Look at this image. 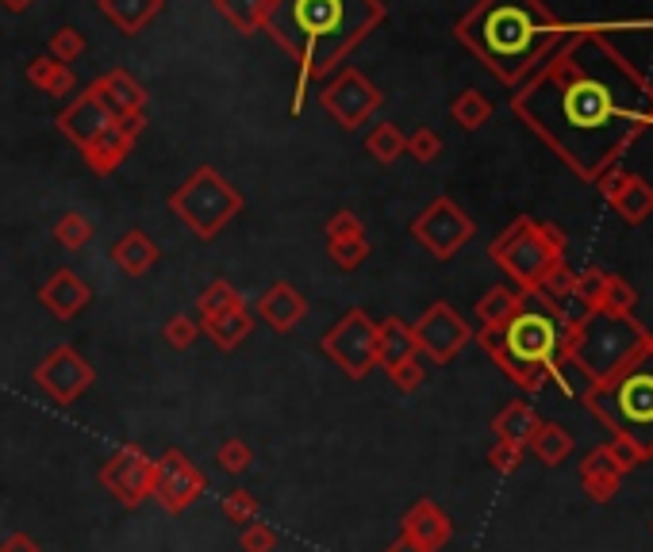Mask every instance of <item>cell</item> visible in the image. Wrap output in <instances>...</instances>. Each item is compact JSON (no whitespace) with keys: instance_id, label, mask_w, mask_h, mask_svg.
<instances>
[{"instance_id":"6da1fadb","label":"cell","mask_w":653,"mask_h":552,"mask_svg":"<svg viewBox=\"0 0 653 552\" xmlns=\"http://www.w3.org/2000/svg\"><path fill=\"white\" fill-rule=\"evenodd\" d=\"M619 27L634 24H584L512 93L515 116L588 185L653 131V81L607 39Z\"/></svg>"},{"instance_id":"7a4b0ae2","label":"cell","mask_w":653,"mask_h":552,"mask_svg":"<svg viewBox=\"0 0 653 552\" xmlns=\"http://www.w3.org/2000/svg\"><path fill=\"white\" fill-rule=\"evenodd\" d=\"M388 16L385 0H269L261 32L296 62V104L304 108L307 81L331 78L347 55Z\"/></svg>"},{"instance_id":"3957f363","label":"cell","mask_w":653,"mask_h":552,"mask_svg":"<svg viewBox=\"0 0 653 552\" xmlns=\"http://www.w3.org/2000/svg\"><path fill=\"white\" fill-rule=\"evenodd\" d=\"M584 24H569L543 0H477L454 27V39L500 85L520 89L553 50Z\"/></svg>"},{"instance_id":"277c9868","label":"cell","mask_w":653,"mask_h":552,"mask_svg":"<svg viewBox=\"0 0 653 552\" xmlns=\"http://www.w3.org/2000/svg\"><path fill=\"white\" fill-rule=\"evenodd\" d=\"M477 342L523 391H543L553 380V368L573 353L576 327L550 296L520 292L512 319L497 330H480Z\"/></svg>"},{"instance_id":"5b68a950","label":"cell","mask_w":653,"mask_h":552,"mask_svg":"<svg viewBox=\"0 0 653 552\" xmlns=\"http://www.w3.org/2000/svg\"><path fill=\"white\" fill-rule=\"evenodd\" d=\"M584 403L615 430V434L630 437L645 457H653V345L622 368L615 380L599 384Z\"/></svg>"},{"instance_id":"8992f818","label":"cell","mask_w":653,"mask_h":552,"mask_svg":"<svg viewBox=\"0 0 653 552\" xmlns=\"http://www.w3.org/2000/svg\"><path fill=\"white\" fill-rule=\"evenodd\" d=\"M653 345V334L634 319V315H588L576 327V342L569 357L592 376V384H607L630 368Z\"/></svg>"},{"instance_id":"52a82bcc","label":"cell","mask_w":653,"mask_h":552,"mask_svg":"<svg viewBox=\"0 0 653 552\" xmlns=\"http://www.w3.org/2000/svg\"><path fill=\"white\" fill-rule=\"evenodd\" d=\"M488 257L512 277L520 292H538L546 272L565 261V234L553 223H538L530 215H520L488 246Z\"/></svg>"},{"instance_id":"ba28073f","label":"cell","mask_w":653,"mask_h":552,"mask_svg":"<svg viewBox=\"0 0 653 552\" xmlns=\"http://www.w3.org/2000/svg\"><path fill=\"white\" fill-rule=\"evenodd\" d=\"M170 211L189 226L197 238H215L231 219L243 211V192L212 165H200L185 185L170 192Z\"/></svg>"},{"instance_id":"9c48e42d","label":"cell","mask_w":653,"mask_h":552,"mask_svg":"<svg viewBox=\"0 0 653 552\" xmlns=\"http://www.w3.org/2000/svg\"><path fill=\"white\" fill-rule=\"evenodd\" d=\"M319 345L350 380H365L377 365V322L362 307H354L323 334Z\"/></svg>"},{"instance_id":"30bf717a","label":"cell","mask_w":653,"mask_h":552,"mask_svg":"<svg viewBox=\"0 0 653 552\" xmlns=\"http://www.w3.org/2000/svg\"><path fill=\"white\" fill-rule=\"evenodd\" d=\"M319 104H323V111L342 127V131H358V127H362L365 119L385 104V93H381V89L373 85L362 70L347 66V70H342L339 78L319 93Z\"/></svg>"},{"instance_id":"8fae6325","label":"cell","mask_w":653,"mask_h":552,"mask_svg":"<svg viewBox=\"0 0 653 552\" xmlns=\"http://www.w3.org/2000/svg\"><path fill=\"white\" fill-rule=\"evenodd\" d=\"M473 219L465 215L462 208H457L450 196H439V200H431L423 208V215L411 223V234H416V242L427 249V254H434L439 261H450V257L457 254V249L465 246V242L473 238Z\"/></svg>"},{"instance_id":"7c38bea8","label":"cell","mask_w":653,"mask_h":552,"mask_svg":"<svg viewBox=\"0 0 653 552\" xmlns=\"http://www.w3.org/2000/svg\"><path fill=\"white\" fill-rule=\"evenodd\" d=\"M411 338H416V350L423 357H431L434 365H446V361H454L473 342V330L454 307L439 300V304H431L411 322Z\"/></svg>"},{"instance_id":"4fadbf2b","label":"cell","mask_w":653,"mask_h":552,"mask_svg":"<svg viewBox=\"0 0 653 552\" xmlns=\"http://www.w3.org/2000/svg\"><path fill=\"white\" fill-rule=\"evenodd\" d=\"M208 491V480L182 449H166L162 457H154V488L150 498H158V506L166 514H182L197 503Z\"/></svg>"},{"instance_id":"5bb4252c","label":"cell","mask_w":653,"mask_h":552,"mask_svg":"<svg viewBox=\"0 0 653 552\" xmlns=\"http://www.w3.org/2000/svg\"><path fill=\"white\" fill-rule=\"evenodd\" d=\"M101 483L104 491H112L119 506L135 510L150 498L154 488V457H150L142 445H124V449L112 453V460L101 468Z\"/></svg>"},{"instance_id":"9a60e30c","label":"cell","mask_w":653,"mask_h":552,"mask_svg":"<svg viewBox=\"0 0 653 552\" xmlns=\"http://www.w3.org/2000/svg\"><path fill=\"white\" fill-rule=\"evenodd\" d=\"M93 380H96V368L89 365L73 345L50 350L47 357L39 361V368H35V384L62 407H70L78 396H85V391L93 388Z\"/></svg>"},{"instance_id":"2e32d148","label":"cell","mask_w":653,"mask_h":552,"mask_svg":"<svg viewBox=\"0 0 653 552\" xmlns=\"http://www.w3.org/2000/svg\"><path fill=\"white\" fill-rule=\"evenodd\" d=\"M112 124H116V119H112V111H108V104H104V96L96 93V85H89L85 93L73 96V101L66 104L62 116L55 119V127L78 150H85L89 142H93L96 134H101L104 127H112Z\"/></svg>"},{"instance_id":"e0dca14e","label":"cell","mask_w":653,"mask_h":552,"mask_svg":"<svg viewBox=\"0 0 653 552\" xmlns=\"http://www.w3.org/2000/svg\"><path fill=\"white\" fill-rule=\"evenodd\" d=\"M89 300H93V289H89V284L81 281L73 269L50 272V281L39 289V304L47 307V312L55 315L58 322L78 319V315L89 307Z\"/></svg>"},{"instance_id":"ac0fdd59","label":"cell","mask_w":653,"mask_h":552,"mask_svg":"<svg viewBox=\"0 0 653 552\" xmlns=\"http://www.w3.org/2000/svg\"><path fill=\"white\" fill-rule=\"evenodd\" d=\"M450 533H454V526H450L446 510L434 506L431 498H419V503L400 518V537H408L411 544H419V549H427V552H439L442 544L450 541Z\"/></svg>"},{"instance_id":"d6986e66","label":"cell","mask_w":653,"mask_h":552,"mask_svg":"<svg viewBox=\"0 0 653 552\" xmlns=\"http://www.w3.org/2000/svg\"><path fill=\"white\" fill-rule=\"evenodd\" d=\"M254 307H258V319L269 322L277 334H289V330H296L300 322H304V315H307V300L300 296V292L292 289L289 281L269 284V289L261 292V300Z\"/></svg>"},{"instance_id":"ffe728a7","label":"cell","mask_w":653,"mask_h":552,"mask_svg":"<svg viewBox=\"0 0 653 552\" xmlns=\"http://www.w3.org/2000/svg\"><path fill=\"white\" fill-rule=\"evenodd\" d=\"M131 150H135V139L112 124V127H104V131L96 134V139L89 142L81 154H85V165L96 173V177H108V173H116L119 165L127 162V154H131Z\"/></svg>"},{"instance_id":"44dd1931","label":"cell","mask_w":653,"mask_h":552,"mask_svg":"<svg viewBox=\"0 0 653 552\" xmlns=\"http://www.w3.org/2000/svg\"><path fill=\"white\" fill-rule=\"evenodd\" d=\"M158 261H162V249L142 231L119 234L116 246H112V265H116L119 272H127V277H147Z\"/></svg>"},{"instance_id":"7402d4cb","label":"cell","mask_w":653,"mask_h":552,"mask_svg":"<svg viewBox=\"0 0 653 552\" xmlns=\"http://www.w3.org/2000/svg\"><path fill=\"white\" fill-rule=\"evenodd\" d=\"M93 85H96V93L104 96V104H108L112 119L147 108V89H142L127 70H108L101 81H93Z\"/></svg>"},{"instance_id":"603a6c76","label":"cell","mask_w":653,"mask_h":552,"mask_svg":"<svg viewBox=\"0 0 653 552\" xmlns=\"http://www.w3.org/2000/svg\"><path fill=\"white\" fill-rule=\"evenodd\" d=\"M411 357H419L416 338H411V322L396 319V315L381 319L377 322V365L388 373L393 365H400V361H411Z\"/></svg>"},{"instance_id":"cb8c5ba5","label":"cell","mask_w":653,"mask_h":552,"mask_svg":"<svg viewBox=\"0 0 653 552\" xmlns=\"http://www.w3.org/2000/svg\"><path fill=\"white\" fill-rule=\"evenodd\" d=\"M162 9H166V0H101V12L124 35H139L150 20L162 16Z\"/></svg>"},{"instance_id":"d4e9b609","label":"cell","mask_w":653,"mask_h":552,"mask_svg":"<svg viewBox=\"0 0 653 552\" xmlns=\"http://www.w3.org/2000/svg\"><path fill=\"white\" fill-rule=\"evenodd\" d=\"M200 334H208L215 342V350L231 353L254 334V315L250 307H238L231 315H220V319H200Z\"/></svg>"},{"instance_id":"484cf974","label":"cell","mask_w":653,"mask_h":552,"mask_svg":"<svg viewBox=\"0 0 653 552\" xmlns=\"http://www.w3.org/2000/svg\"><path fill=\"white\" fill-rule=\"evenodd\" d=\"M27 81H32L39 93L47 96H70L73 89H78V78H73V70L66 62H55V58H35V62H27Z\"/></svg>"},{"instance_id":"4316f807","label":"cell","mask_w":653,"mask_h":552,"mask_svg":"<svg viewBox=\"0 0 653 552\" xmlns=\"http://www.w3.org/2000/svg\"><path fill=\"white\" fill-rule=\"evenodd\" d=\"M492 430H497L500 442H512V445H523V449H527V442L535 437V430H538L535 407L530 403H508L504 411L497 414Z\"/></svg>"},{"instance_id":"83f0119b","label":"cell","mask_w":653,"mask_h":552,"mask_svg":"<svg viewBox=\"0 0 653 552\" xmlns=\"http://www.w3.org/2000/svg\"><path fill=\"white\" fill-rule=\"evenodd\" d=\"M515 307H520V289H508V284H497V289H488L485 296L477 300L480 330L504 327V322L515 315Z\"/></svg>"},{"instance_id":"f1b7e54d","label":"cell","mask_w":653,"mask_h":552,"mask_svg":"<svg viewBox=\"0 0 653 552\" xmlns=\"http://www.w3.org/2000/svg\"><path fill=\"white\" fill-rule=\"evenodd\" d=\"M212 9L220 12L238 35H254L266 24L269 0H212Z\"/></svg>"},{"instance_id":"f546056e","label":"cell","mask_w":653,"mask_h":552,"mask_svg":"<svg viewBox=\"0 0 653 552\" xmlns=\"http://www.w3.org/2000/svg\"><path fill=\"white\" fill-rule=\"evenodd\" d=\"M527 449L535 453L543 465H561V460L573 453V437H569V430H561L558 422H538L535 437L527 442Z\"/></svg>"},{"instance_id":"4dcf8cb0","label":"cell","mask_w":653,"mask_h":552,"mask_svg":"<svg viewBox=\"0 0 653 552\" xmlns=\"http://www.w3.org/2000/svg\"><path fill=\"white\" fill-rule=\"evenodd\" d=\"M611 208L619 211L627 223H645L653 215V188L645 185L642 177H630L627 185L619 188V196L611 200Z\"/></svg>"},{"instance_id":"1f68e13d","label":"cell","mask_w":653,"mask_h":552,"mask_svg":"<svg viewBox=\"0 0 653 552\" xmlns=\"http://www.w3.org/2000/svg\"><path fill=\"white\" fill-rule=\"evenodd\" d=\"M238 307H246V300H243V292H238L231 281H212L197 296L200 319H220V315H231V312H238Z\"/></svg>"},{"instance_id":"d6a6232c","label":"cell","mask_w":653,"mask_h":552,"mask_svg":"<svg viewBox=\"0 0 653 552\" xmlns=\"http://www.w3.org/2000/svg\"><path fill=\"white\" fill-rule=\"evenodd\" d=\"M450 116H454V124L465 127V131H480V127L492 119V104H488V96L477 93V89H465V93L450 104Z\"/></svg>"},{"instance_id":"836d02e7","label":"cell","mask_w":653,"mask_h":552,"mask_svg":"<svg viewBox=\"0 0 653 552\" xmlns=\"http://www.w3.org/2000/svg\"><path fill=\"white\" fill-rule=\"evenodd\" d=\"M404 142H408V134H404L396 124H377L370 139H365V150H370L381 165H393L396 157L404 154Z\"/></svg>"},{"instance_id":"e575fe53","label":"cell","mask_w":653,"mask_h":552,"mask_svg":"<svg viewBox=\"0 0 653 552\" xmlns=\"http://www.w3.org/2000/svg\"><path fill=\"white\" fill-rule=\"evenodd\" d=\"M634 304H638V292L630 289L622 277H611V272H607L604 296H599L596 312H604V315H634Z\"/></svg>"},{"instance_id":"d590c367","label":"cell","mask_w":653,"mask_h":552,"mask_svg":"<svg viewBox=\"0 0 653 552\" xmlns=\"http://www.w3.org/2000/svg\"><path fill=\"white\" fill-rule=\"evenodd\" d=\"M55 242L58 246H66V249H81V246H89V238H93V223H89L81 211H66L62 219L55 223Z\"/></svg>"},{"instance_id":"8d00e7d4","label":"cell","mask_w":653,"mask_h":552,"mask_svg":"<svg viewBox=\"0 0 653 552\" xmlns=\"http://www.w3.org/2000/svg\"><path fill=\"white\" fill-rule=\"evenodd\" d=\"M81 55H85V35L78 27H58L50 35V58L55 62H78Z\"/></svg>"},{"instance_id":"74e56055","label":"cell","mask_w":653,"mask_h":552,"mask_svg":"<svg viewBox=\"0 0 653 552\" xmlns=\"http://www.w3.org/2000/svg\"><path fill=\"white\" fill-rule=\"evenodd\" d=\"M215 460H220V468H228L231 475H238L254 465V449L243 437H228V442H220V449H215Z\"/></svg>"},{"instance_id":"f35d334b","label":"cell","mask_w":653,"mask_h":552,"mask_svg":"<svg viewBox=\"0 0 653 552\" xmlns=\"http://www.w3.org/2000/svg\"><path fill=\"white\" fill-rule=\"evenodd\" d=\"M327 257H331L339 269H358V265L370 257V242L365 238H342V242H327Z\"/></svg>"},{"instance_id":"ab89813d","label":"cell","mask_w":653,"mask_h":552,"mask_svg":"<svg viewBox=\"0 0 653 552\" xmlns=\"http://www.w3.org/2000/svg\"><path fill=\"white\" fill-rule=\"evenodd\" d=\"M604 284H607V272L584 269V272H576L573 296L581 300V304L588 307V312H596V307H599V296H604Z\"/></svg>"},{"instance_id":"60d3db41","label":"cell","mask_w":653,"mask_h":552,"mask_svg":"<svg viewBox=\"0 0 653 552\" xmlns=\"http://www.w3.org/2000/svg\"><path fill=\"white\" fill-rule=\"evenodd\" d=\"M223 514H228V521H238V526H250V521L258 518V498H254L246 488H235L228 498H223Z\"/></svg>"},{"instance_id":"b9f144b4","label":"cell","mask_w":653,"mask_h":552,"mask_svg":"<svg viewBox=\"0 0 653 552\" xmlns=\"http://www.w3.org/2000/svg\"><path fill=\"white\" fill-rule=\"evenodd\" d=\"M404 154H411L416 162H434V157L442 154V139L431 131V127H419V131L408 134V142H404Z\"/></svg>"},{"instance_id":"7bdbcfd3","label":"cell","mask_w":653,"mask_h":552,"mask_svg":"<svg viewBox=\"0 0 653 552\" xmlns=\"http://www.w3.org/2000/svg\"><path fill=\"white\" fill-rule=\"evenodd\" d=\"M573 284H576V272L561 261V265H553V269L546 272V281H543V289H538V292H543V296H550L553 304H561V300L573 296Z\"/></svg>"},{"instance_id":"ee69618b","label":"cell","mask_w":653,"mask_h":552,"mask_svg":"<svg viewBox=\"0 0 653 552\" xmlns=\"http://www.w3.org/2000/svg\"><path fill=\"white\" fill-rule=\"evenodd\" d=\"M323 231H327V242H342V238H365V223L362 219L354 215V211H335L331 219H327V226H323Z\"/></svg>"},{"instance_id":"f6af8a7d","label":"cell","mask_w":653,"mask_h":552,"mask_svg":"<svg viewBox=\"0 0 653 552\" xmlns=\"http://www.w3.org/2000/svg\"><path fill=\"white\" fill-rule=\"evenodd\" d=\"M604 453H607V457L615 460V468H619L622 475H627L630 468H634V465H642V460H645V453L638 449V445L630 442V437H622V434H615L611 442L604 445Z\"/></svg>"},{"instance_id":"bcb514c9","label":"cell","mask_w":653,"mask_h":552,"mask_svg":"<svg viewBox=\"0 0 653 552\" xmlns=\"http://www.w3.org/2000/svg\"><path fill=\"white\" fill-rule=\"evenodd\" d=\"M162 334H166V342L174 345V350H189V345L200 338V322H193L189 315H174Z\"/></svg>"},{"instance_id":"7dc6e473","label":"cell","mask_w":653,"mask_h":552,"mask_svg":"<svg viewBox=\"0 0 653 552\" xmlns=\"http://www.w3.org/2000/svg\"><path fill=\"white\" fill-rule=\"evenodd\" d=\"M238 544H243V552H273L277 533H273V526H266V521H250V526H243Z\"/></svg>"},{"instance_id":"c3c4849f","label":"cell","mask_w":653,"mask_h":552,"mask_svg":"<svg viewBox=\"0 0 653 552\" xmlns=\"http://www.w3.org/2000/svg\"><path fill=\"white\" fill-rule=\"evenodd\" d=\"M388 380H393L400 391H419V388H423V380H427V368L419 365V357L400 361V365L388 368Z\"/></svg>"},{"instance_id":"681fc988","label":"cell","mask_w":653,"mask_h":552,"mask_svg":"<svg viewBox=\"0 0 653 552\" xmlns=\"http://www.w3.org/2000/svg\"><path fill=\"white\" fill-rule=\"evenodd\" d=\"M523 445H512V442H500L497 437V445H492V449H488V465L497 468V472H515V468L523 465Z\"/></svg>"},{"instance_id":"f907efd6","label":"cell","mask_w":653,"mask_h":552,"mask_svg":"<svg viewBox=\"0 0 653 552\" xmlns=\"http://www.w3.org/2000/svg\"><path fill=\"white\" fill-rule=\"evenodd\" d=\"M622 475L619 472H588L584 475V488H588V495L596 498V503H607V498L619 491Z\"/></svg>"},{"instance_id":"816d5d0a","label":"cell","mask_w":653,"mask_h":552,"mask_svg":"<svg viewBox=\"0 0 653 552\" xmlns=\"http://www.w3.org/2000/svg\"><path fill=\"white\" fill-rule=\"evenodd\" d=\"M627 180H630V173H622L619 165H611V169H604V173H599V177H596V188H599V192H604V200L611 203L615 196H619V188L627 185Z\"/></svg>"},{"instance_id":"f5cc1de1","label":"cell","mask_w":653,"mask_h":552,"mask_svg":"<svg viewBox=\"0 0 653 552\" xmlns=\"http://www.w3.org/2000/svg\"><path fill=\"white\" fill-rule=\"evenodd\" d=\"M0 552H43L32 533H9L0 541Z\"/></svg>"},{"instance_id":"db71d44e","label":"cell","mask_w":653,"mask_h":552,"mask_svg":"<svg viewBox=\"0 0 653 552\" xmlns=\"http://www.w3.org/2000/svg\"><path fill=\"white\" fill-rule=\"evenodd\" d=\"M116 127L124 134H131V139H139V134L147 131V116H142V111H127V116H116Z\"/></svg>"},{"instance_id":"11a10c76","label":"cell","mask_w":653,"mask_h":552,"mask_svg":"<svg viewBox=\"0 0 653 552\" xmlns=\"http://www.w3.org/2000/svg\"><path fill=\"white\" fill-rule=\"evenodd\" d=\"M32 4H35V0H0V9H4V12H27Z\"/></svg>"},{"instance_id":"9f6ffc18","label":"cell","mask_w":653,"mask_h":552,"mask_svg":"<svg viewBox=\"0 0 653 552\" xmlns=\"http://www.w3.org/2000/svg\"><path fill=\"white\" fill-rule=\"evenodd\" d=\"M385 552H427V549H419V544H411L408 537H400V541H393Z\"/></svg>"}]
</instances>
